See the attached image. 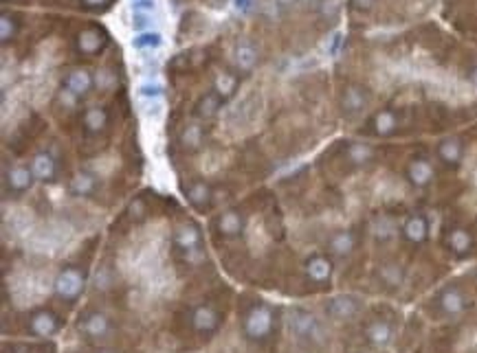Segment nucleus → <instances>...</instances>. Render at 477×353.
I'll return each mask as SVG.
<instances>
[{"label":"nucleus","instance_id":"a19ab883","mask_svg":"<svg viewBox=\"0 0 477 353\" xmlns=\"http://www.w3.org/2000/svg\"><path fill=\"white\" fill-rule=\"evenodd\" d=\"M374 3L376 0H350V7L354 9V11H361V13H367L369 9L374 7Z\"/></svg>","mask_w":477,"mask_h":353},{"label":"nucleus","instance_id":"c03bdc74","mask_svg":"<svg viewBox=\"0 0 477 353\" xmlns=\"http://www.w3.org/2000/svg\"><path fill=\"white\" fill-rule=\"evenodd\" d=\"M471 81H473V84L477 86V66H475V69L471 71Z\"/></svg>","mask_w":477,"mask_h":353},{"label":"nucleus","instance_id":"bb28decb","mask_svg":"<svg viewBox=\"0 0 477 353\" xmlns=\"http://www.w3.org/2000/svg\"><path fill=\"white\" fill-rule=\"evenodd\" d=\"M369 126H372V132L376 137H392V134L399 130L401 121L394 110H378L372 117V121H369Z\"/></svg>","mask_w":477,"mask_h":353},{"label":"nucleus","instance_id":"2eb2a0df","mask_svg":"<svg viewBox=\"0 0 477 353\" xmlns=\"http://www.w3.org/2000/svg\"><path fill=\"white\" fill-rule=\"evenodd\" d=\"M246 226L244 215L237 211V209H229L220 213L216 220H214V230L222 237V239H233V237H240L242 230Z\"/></svg>","mask_w":477,"mask_h":353},{"label":"nucleus","instance_id":"e433bc0d","mask_svg":"<svg viewBox=\"0 0 477 353\" xmlns=\"http://www.w3.org/2000/svg\"><path fill=\"white\" fill-rule=\"evenodd\" d=\"M145 211H148V209H145V202H143V200H135V202L130 205V209H128L130 217H132L135 222H141V220H143V217H145Z\"/></svg>","mask_w":477,"mask_h":353},{"label":"nucleus","instance_id":"c85d7f7f","mask_svg":"<svg viewBox=\"0 0 477 353\" xmlns=\"http://www.w3.org/2000/svg\"><path fill=\"white\" fill-rule=\"evenodd\" d=\"M222 99L218 97L216 92H207L203 94L201 99H198L196 103V117L201 119V121H211V119H216L218 112H220V107H222Z\"/></svg>","mask_w":477,"mask_h":353},{"label":"nucleus","instance_id":"1a4fd4ad","mask_svg":"<svg viewBox=\"0 0 477 353\" xmlns=\"http://www.w3.org/2000/svg\"><path fill=\"white\" fill-rule=\"evenodd\" d=\"M190 325H192V329H194L196 334H201V336H214V334L220 329L222 316H220V311H218L214 305L201 303V305H196V307L190 311Z\"/></svg>","mask_w":477,"mask_h":353},{"label":"nucleus","instance_id":"7ed1b4c3","mask_svg":"<svg viewBox=\"0 0 477 353\" xmlns=\"http://www.w3.org/2000/svg\"><path fill=\"white\" fill-rule=\"evenodd\" d=\"M53 290L62 303L73 305L86 290V273L79 266H64L53 281Z\"/></svg>","mask_w":477,"mask_h":353},{"label":"nucleus","instance_id":"2f4dec72","mask_svg":"<svg viewBox=\"0 0 477 353\" xmlns=\"http://www.w3.org/2000/svg\"><path fill=\"white\" fill-rule=\"evenodd\" d=\"M372 233L378 241H390L396 235V224L392 217L387 215H378L376 220L372 222Z\"/></svg>","mask_w":477,"mask_h":353},{"label":"nucleus","instance_id":"b1692460","mask_svg":"<svg viewBox=\"0 0 477 353\" xmlns=\"http://www.w3.org/2000/svg\"><path fill=\"white\" fill-rule=\"evenodd\" d=\"M233 64H235L237 73L249 75L258 66V49L251 42H246V40L244 42H237L233 51Z\"/></svg>","mask_w":477,"mask_h":353},{"label":"nucleus","instance_id":"f257e3e1","mask_svg":"<svg viewBox=\"0 0 477 353\" xmlns=\"http://www.w3.org/2000/svg\"><path fill=\"white\" fill-rule=\"evenodd\" d=\"M288 327L295 341L303 347H324L326 345V329L312 311L303 307H293L288 314Z\"/></svg>","mask_w":477,"mask_h":353},{"label":"nucleus","instance_id":"9b49d317","mask_svg":"<svg viewBox=\"0 0 477 353\" xmlns=\"http://www.w3.org/2000/svg\"><path fill=\"white\" fill-rule=\"evenodd\" d=\"M407 182L416 189H427L435 178V167L427 156H414L405 167Z\"/></svg>","mask_w":477,"mask_h":353},{"label":"nucleus","instance_id":"58836bf2","mask_svg":"<svg viewBox=\"0 0 477 353\" xmlns=\"http://www.w3.org/2000/svg\"><path fill=\"white\" fill-rule=\"evenodd\" d=\"M154 0H135L132 3V9H135V13H152L154 11Z\"/></svg>","mask_w":477,"mask_h":353},{"label":"nucleus","instance_id":"39448f33","mask_svg":"<svg viewBox=\"0 0 477 353\" xmlns=\"http://www.w3.org/2000/svg\"><path fill=\"white\" fill-rule=\"evenodd\" d=\"M35 175L29 165H11L3 171V193L7 198H20L26 191H31Z\"/></svg>","mask_w":477,"mask_h":353},{"label":"nucleus","instance_id":"4be33fe9","mask_svg":"<svg viewBox=\"0 0 477 353\" xmlns=\"http://www.w3.org/2000/svg\"><path fill=\"white\" fill-rule=\"evenodd\" d=\"M92 86H95V77H92L86 69H75L64 79V88H69L79 99H86Z\"/></svg>","mask_w":477,"mask_h":353},{"label":"nucleus","instance_id":"f704fd0d","mask_svg":"<svg viewBox=\"0 0 477 353\" xmlns=\"http://www.w3.org/2000/svg\"><path fill=\"white\" fill-rule=\"evenodd\" d=\"M161 33H156V31H143L135 37V46L137 49H158L161 46Z\"/></svg>","mask_w":477,"mask_h":353},{"label":"nucleus","instance_id":"7c9ffc66","mask_svg":"<svg viewBox=\"0 0 477 353\" xmlns=\"http://www.w3.org/2000/svg\"><path fill=\"white\" fill-rule=\"evenodd\" d=\"M205 143V132L198 123H190L187 128L183 130L181 134V145L183 149H187V152H196V149H201Z\"/></svg>","mask_w":477,"mask_h":353},{"label":"nucleus","instance_id":"412c9836","mask_svg":"<svg viewBox=\"0 0 477 353\" xmlns=\"http://www.w3.org/2000/svg\"><path fill=\"white\" fill-rule=\"evenodd\" d=\"M29 167H31L37 182H53L58 175V162H56V158H53V154H49V152L33 154Z\"/></svg>","mask_w":477,"mask_h":353},{"label":"nucleus","instance_id":"4468645a","mask_svg":"<svg viewBox=\"0 0 477 353\" xmlns=\"http://www.w3.org/2000/svg\"><path fill=\"white\" fill-rule=\"evenodd\" d=\"M303 273H306L308 281L326 285V283H330V279H333L335 266H333V259H330L328 255L317 252V255H310L308 259L303 261Z\"/></svg>","mask_w":477,"mask_h":353},{"label":"nucleus","instance_id":"4c0bfd02","mask_svg":"<svg viewBox=\"0 0 477 353\" xmlns=\"http://www.w3.org/2000/svg\"><path fill=\"white\" fill-rule=\"evenodd\" d=\"M132 24H135V29L137 31H145V29H150V26H152V20H150V13H135V22H132Z\"/></svg>","mask_w":477,"mask_h":353},{"label":"nucleus","instance_id":"c9c22d12","mask_svg":"<svg viewBox=\"0 0 477 353\" xmlns=\"http://www.w3.org/2000/svg\"><path fill=\"white\" fill-rule=\"evenodd\" d=\"M79 101H82V99H79L77 94H73L69 88H62V90L58 92V103L64 105V110H75Z\"/></svg>","mask_w":477,"mask_h":353},{"label":"nucleus","instance_id":"72a5a7b5","mask_svg":"<svg viewBox=\"0 0 477 353\" xmlns=\"http://www.w3.org/2000/svg\"><path fill=\"white\" fill-rule=\"evenodd\" d=\"M378 277L383 283L390 285V288H399V285L403 283V270L399 264H387L378 270Z\"/></svg>","mask_w":477,"mask_h":353},{"label":"nucleus","instance_id":"5701e85b","mask_svg":"<svg viewBox=\"0 0 477 353\" xmlns=\"http://www.w3.org/2000/svg\"><path fill=\"white\" fill-rule=\"evenodd\" d=\"M97 189H99V180L90 171H77L69 180V191L75 198H90L97 193Z\"/></svg>","mask_w":477,"mask_h":353},{"label":"nucleus","instance_id":"ea45409f","mask_svg":"<svg viewBox=\"0 0 477 353\" xmlns=\"http://www.w3.org/2000/svg\"><path fill=\"white\" fill-rule=\"evenodd\" d=\"M139 94H141V97H161L163 90H161V86H158V84H143Z\"/></svg>","mask_w":477,"mask_h":353},{"label":"nucleus","instance_id":"49530a36","mask_svg":"<svg viewBox=\"0 0 477 353\" xmlns=\"http://www.w3.org/2000/svg\"><path fill=\"white\" fill-rule=\"evenodd\" d=\"M97 353H119V351H115V349H99Z\"/></svg>","mask_w":477,"mask_h":353},{"label":"nucleus","instance_id":"a211bd4d","mask_svg":"<svg viewBox=\"0 0 477 353\" xmlns=\"http://www.w3.org/2000/svg\"><path fill=\"white\" fill-rule=\"evenodd\" d=\"M328 252L335 257V259H348V257L354 252L356 248V235L354 230H348V228H341L337 230V233H333L328 237V243H326Z\"/></svg>","mask_w":477,"mask_h":353},{"label":"nucleus","instance_id":"f3484780","mask_svg":"<svg viewBox=\"0 0 477 353\" xmlns=\"http://www.w3.org/2000/svg\"><path fill=\"white\" fill-rule=\"evenodd\" d=\"M365 341L376 347V349H385L392 345L394 341V327H392V322L385 320V318H374V320H369L365 325Z\"/></svg>","mask_w":477,"mask_h":353},{"label":"nucleus","instance_id":"f03ea898","mask_svg":"<svg viewBox=\"0 0 477 353\" xmlns=\"http://www.w3.org/2000/svg\"><path fill=\"white\" fill-rule=\"evenodd\" d=\"M275 329V309L269 303H258L242 318V334L251 343H267Z\"/></svg>","mask_w":477,"mask_h":353},{"label":"nucleus","instance_id":"393cba45","mask_svg":"<svg viewBox=\"0 0 477 353\" xmlns=\"http://www.w3.org/2000/svg\"><path fill=\"white\" fill-rule=\"evenodd\" d=\"M82 128L86 134H90V137L101 134L106 128H108V112H106V107H99V105L86 107L84 117H82Z\"/></svg>","mask_w":477,"mask_h":353},{"label":"nucleus","instance_id":"6ab92c4d","mask_svg":"<svg viewBox=\"0 0 477 353\" xmlns=\"http://www.w3.org/2000/svg\"><path fill=\"white\" fill-rule=\"evenodd\" d=\"M401 233H403V237L409 243H425L427 237H429V220H427V215H422V213L407 215L405 222H403Z\"/></svg>","mask_w":477,"mask_h":353},{"label":"nucleus","instance_id":"a878e982","mask_svg":"<svg viewBox=\"0 0 477 353\" xmlns=\"http://www.w3.org/2000/svg\"><path fill=\"white\" fill-rule=\"evenodd\" d=\"M446 248L455 257H467L473 250V237L467 228L455 226L446 233Z\"/></svg>","mask_w":477,"mask_h":353},{"label":"nucleus","instance_id":"a18cd8bd","mask_svg":"<svg viewBox=\"0 0 477 353\" xmlns=\"http://www.w3.org/2000/svg\"><path fill=\"white\" fill-rule=\"evenodd\" d=\"M209 3L214 5V7H220V5H224V3H227V0H209Z\"/></svg>","mask_w":477,"mask_h":353},{"label":"nucleus","instance_id":"79ce46f5","mask_svg":"<svg viewBox=\"0 0 477 353\" xmlns=\"http://www.w3.org/2000/svg\"><path fill=\"white\" fill-rule=\"evenodd\" d=\"M84 7L92 9V11H99V9H106L110 5V0H82Z\"/></svg>","mask_w":477,"mask_h":353},{"label":"nucleus","instance_id":"6e6552de","mask_svg":"<svg viewBox=\"0 0 477 353\" xmlns=\"http://www.w3.org/2000/svg\"><path fill=\"white\" fill-rule=\"evenodd\" d=\"M62 318L51 309H35L26 316V332L35 338H51L60 334Z\"/></svg>","mask_w":477,"mask_h":353},{"label":"nucleus","instance_id":"20e7f679","mask_svg":"<svg viewBox=\"0 0 477 353\" xmlns=\"http://www.w3.org/2000/svg\"><path fill=\"white\" fill-rule=\"evenodd\" d=\"M77 332L82 334L90 343H106L112 334V320L97 309H88L86 314L79 318Z\"/></svg>","mask_w":477,"mask_h":353},{"label":"nucleus","instance_id":"0eeeda50","mask_svg":"<svg viewBox=\"0 0 477 353\" xmlns=\"http://www.w3.org/2000/svg\"><path fill=\"white\" fill-rule=\"evenodd\" d=\"M363 301L354 294H339L326 303V316L335 322H350L361 314Z\"/></svg>","mask_w":477,"mask_h":353},{"label":"nucleus","instance_id":"37998d69","mask_svg":"<svg viewBox=\"0 0 477 353\" xmlns=\"http://www.w3.org/2000/svg\"><path fill=\"white\" fill-rule=\"evenodd\" d=\"M297 3V0H277V5H282V7H288V5H293Z\"/></svg>","mask_w":477,"mask_h":353},{"label":"nucleus","instance_id":"9d476101","mask_svg":"<svg viewBox=\"0 0 477 353\" xmlns=\"http://www.w3.org/2000/svg\"><path fill=\"white\" fill-rule=\"evenodd\" d=\"M106 44H108V35L99 26H86L75 35V49L86 58H95L103 53Z\"/></svg>","mask_w":477,"mask_h":353},{"label":"nucleus","instance_id":"473e14b6","mask_svg":"<svg viewBox=\"0 0 477 353\" xmlns=\"http://www.w3.org/2000/svg\"><path fill=\"white\" fill-rule=\"evenodd\" d=\"M18 29H20V20L13 13L5 11L3 18H0V37H3V42H9V40L16 37Z\"/></svg>","mask_w":477,"mask_h":353},{"label":"nucleus","instance_id":"cd10ccee","mask_svg":"<svg viewBox=\"0 0 477 353\" xmlns=\"http://www.w3.org/2000/svg\"><path fill=\"white\" fill-rule=\"evenodd\" d=\"M346 156H348V160L352 162L354 167H365V165H369V162L374 160L376 152H374V147L369 145V143L354 141V143H350V145H348Z\"/></svg>","mask_w":477,"mask_h":353},{"label":"nucleus","instance_id":"ddd939ff","mask_svg":"<svg viewBox=\"0 0 477 353\" xmlns=\"http://www.w3.org/2000/svg\"><path fill=\"white\" fill-rule=\"evenodd\" d=\"M185 198L190 207L198 213H209L214 207V189L207 180H192L185 187Z\"/></svg>","mask_w":477,"mask_h":353},{"label":"nucleus","instance_id":"c756f323","mask_svg":"<svg viewBox=\"0 0 477 353\" xmlns=\"http://www.w3.org/2000/svg\"><path fill=\"white\" fill-rule=\"evenodd\" d=\"M237 86H240V81H237V75H233V73L224 71V73H218L214 77V92L222 101L233 99L235 92H237Z\"/></svg>","mask_w":477,"mask_h":353},{"label":"nucleus","instance_id":"423d86ee","mask_svg":"<svg viewBox=\"0 0 477 353\" xmlns=\"http://www.w3.org/2000/svg\"><path fill=\"white\" fill-rule=\"evenodd\" d=\"M171 243H174V248L185 257V259H192V257L201 255V250H203L201 226L194 224V222H183L181 226H176Z\"/></svg>","mask_w":477,"mask_h":353},{"label":"nucleus","instance_id":"dca6fc26","mask_svg":"<svg viewBox=\"0 0 477 353\" xmlns=\"http://www.w3.org/2000/svg\"><path fill=\"white\" fill-rule=\"evenodd\" d=\"M465 152H467V147H465V141H462L460 137H444L438 147H435V154H438L440 162L444 167H460L462 165V160H465Z\"/></svg>","mask_w":477,"mask_h":353},{"label":"nucleus","instance_id":"aec40b11","mask_svg":"<svg viewBox=\"0 0 477 353\" xmlns=\"http://www.w3.org/2000/svg\"><path fill=\"white\" fill-rule=\"evenodd\" d=\"M367 103H369V94H367V90L363 86L352 84L341 94V107H343V112H346L348 117L361 114L367 107Z\"/></svg>","mask_w":477,"mask_h":353},{"label":"nucleus","instance_id":"f8f14e48","mask_svg":"<svg viewBox=\"0 0 477 353\" xmlns=\"http://www.w3.org/2000/svg\"><path fill=\"white\" fill-rule=\"evenodd\" d=\"M435 303H438L440 314L446 318H453L460 316L462 311L467 309L469 301H467V294L462 292L458 285H446V288L440 290L438 298H435Z\"/></svg>","mask_w":477,"mask_h":353}]
</instances>
